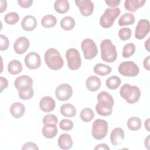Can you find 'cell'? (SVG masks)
Listing matches in <instances>:
<instances>
[{
	"label": "cell",
	"instance_id": "4fadbf2b",
	"mask_svg": "<svg viewBox=\"0 0 150 150\" xmlns=\"http://www.w3.org/2000/svg\"><path fill=\"white\" fill-rule=\"evenodd\" d=\"M75 3L79 9L81 14L88 16L92 14L94 11V4L90 0H76Z\"/></svg>",
	"mask_w": 150,
	"mask_h": 150
},
{
	"label": "cell",
	"instance_id": "9a60e30c",
	"mask_svg": "<svg viewBox=\"0 0 150 150\" xmlns=\"http://www.w3.org/2000/svg\"><path fill=\"white\" fill-rule=\"evenodd\" d=\"M56 106L54 100L50 96L43 97L39 102V107L44 112H49L52 111Z\"/></svg>",
	"mask_w": 150,
	"mask_h": 150
},
{
	"label": "cell",
	"instance_id": "e575fe53",
	"mask_svg": "<svg viewBox=\"0 0 150 150\" xmlns=\"http://www.w3.org/2000/svg\"><path fill=\"white\" fill-rule=\"evenodd\" d=\"M135 52V46L132 43L126 44L122 49V56L124 58H128L134 54Z\"/></svg>",
	"mask_w": 150,
	"mask_h": 150
},
{
	"label": "cell",
	"instance_id": "30bf717a",
	"mask_svg": "<svg viewBox=\"0 0 150 150\" xmlns=\"http://www.w3.org/2000/svg\"><path fill=\"white\" fill-rule=\"evenodd\" d=\"M73 88L71 86L67 83H63L57 86L55 90V96L60 101L68 100L72 96Z\"/></svg>",
	"mask_w": 150,
	"mask_h": 150
},
{
	"label": "cell",
	"instance_id": "8fae6325",
	"mask_svg": "<svg viewBox=\"0 0 150 150\" xmlns=\"http://www.w3.org/2000/svg\"><path fill=\"white\" fill-rule=\"evenodd\" d=\"M150 30L149 21L147 19H142L139 20L135 30V37L136 39H143L148 34Z\"/></svg>",
	"mask_w": 150,
	"mask_h": 150
},
{
	"label": "cell",
	"instance_id": "d4e9b609",
	"mask_svg": "<svg viewBox=\"0 0 150 150\" xmlns=\"http://www.w3.org/2000/svg\"><path fill=\"white\" fill-rule=\"evenodd\" d=\"M22 65L18 60H12L8 64V72L13 75L20 73L22 70Z\"/></svg>",
	"mask_w": 150,
	"mask_h": 150
},
{
	"label": "cell",
	"instance_id": "ffe728a7",
	"mask_svg": "<svg viewBox=\"0 0 150 150\" xmlns=\"http://www.w3.org/2000/svg\"><path fill=\"white\" fill-rule=\"evenodd\" d=\"M145 2V0H125L124 7L127 11L134 12L138 8L143 6Z\"/></svg>",
	"mask_w": 150,
	"mask_h": 150
},
{
	"label": "cell",
	"instance_id": "5bb4252c",
	"mask_svg": "<svg viewBox=\"0 0 150 150\" xmlns=\"http://www.w3.org/2000/svg\"><path fill=\"white\" fill-rule=\"evenodd\" d=\"M29 40L25 36L18 38L13 43V49L19 54H22L26 52L29 47Z\"/></svg>",
	"mask_w": 150,
	"mask_h": 150
},
{
	"label": "cell",
	"instance_id": "8d00e7d4",
	"mask_svg": "<svg viewBox=\"0 0 150 150\" xmlns=\"http://www.w3.org/2000/svg\"><path fill=\"white\" fill-rule=\"evenodd\" d=\"M132 35V31L129 28H121L118 31V36L122 40L129 39Z\"/></svg>",
	"mask_w": 150,
	"mask_h": 150
},
{
	"label": "cell",
	"instance_id": "7bdbcfd3",
	"mask_svg": "<svg viewBox=\"0 0 150 150\" xmlns=\"http://www.w3.org/2000/svg\"><path fill=\"white\" fill-rule=\"evenodd\" d=\"M8 86V82L6 78L4 77H0V91L2 92L4 89L6 88Z\"/></svg>",
	"mask_w": 150,
	"mask_h": 150
},
{
	"label": "cell",
	"instance_id": "d590c367",
	"mask_svg": "<svg viewBox=\"0 0 150 150\" xmlns=\"http://www.w3.org/2000/svg\"><path fill=\"white\" fill-rule=\"evenodd\" d=\"M19 20V15L15 12H11L6 14L4 17L5 22L8 25H15Z\"/></svg>",
	"mask_w": 150,
	"mask_h": 150
},
{
	"label": "cell",
	"instance_id": "e0dca14e",
	"mask_svg": "<svg viewBox=\"0 0 150 150\" xmlns=\"http://www.w3.org/2000/svg\"><path fill=\"white\" fill-rule=\"evenodd\" d=\"M37 26L36 18L32 15H27L25 16L21 22L22 29L26 31H32Z\"/></svg>",
	"mask_w": 150,
	"mask_h": 150
},
{
	"label": "cell",
	"instance_id": "c3c4849f",
	"mask_svg": "<svg viewBox=\"0 0 150 150\" xmlns=\"http://www.w3.org/2000/svg\"><path fill=\"white\" fill-rule=\"evenodd\" d=\"M149 135L147 136V137L145 139V146L146 147L147 149H149Z\"/></svg>",
	"mask_w": 150,
	"mask_h": 150
},
{
	"label": "cell",
	"instance_id": "9c48e42d",
	"mask_svg": "<svg viewBox=\"0 0 150 150\" xmlns=\"http://www.w3.org/2000/svg\"><path fill=\"white\" fill-rule=\"evenodd\" d=\"M118 70L121 75L127 77L137 76L139 72L138 65L132 61L122 62L119 65Z\"/></svg>",
	"mask_w": 150,
	"mask_h": 150
},
{
	"label": "cell",
	"instance_id": "f6af8a7d",
	"mask_svg": "<svg viewBox=\"0 0 150 150\" xmlns=\"http://www.w3.org/2000/svg\"><path fill=\"white\" fill-rule=\"evenodd\" d=\"M149 59H150V56H148L146 57L145 58L143 62L144 67L147 70H149Z\"/></svg>",
	"mask_w": 150,
	"mask_h": 150
},
{
	"label": "cell",
	"instance_id": "bcb514c9",
	"mask_svg": "<svg viewBox=\"0 0 150 150\" xmlns=\"http://www.w3.org/2000/svg\"><path fill=\"white\" fill-rule=\"evenodd\" d=\"M94 149H104V150H109L110 148L107 145L105 144H101L97 145L95 148Z\"/></svg>",
	"mask_w": 150,
	"mask_h": 150
},
{
	"label": "cell",
	"instance_id": "60d3db41",
	"mask_svg": "<svg viewBox=\"0 0 150 150\" xmlns=\"http://www.w3.org/2000/svg\"><path fill=\"white\" fill-rule=\"evenodd\" d=\"M22 150H38L39 147L37 146V145L32 142H26L22 147Z\"/></svg>",
	"mask_w": 150,
	"mask_h": 150
},
{
	"label": "cell",
	"instance_id": "d6a6232c",
	"mask_svg": "<svg viewBox=\"0 0 150 150\" xmlns=\"http://www.w3.org/2000/svg\"><path fill=\"white\" fill-rule=\"evenodd\" d=\"M120 84L121 79L118 76H111L106 80V86L109 89L115 90L120 87Z\"/></svg>",
	"mask_w": 150,
	"mask_h": 150
},
{
	"label": "cell",
	"instance_id": "ee69618b",
	"mask_svg": "<svg viewBox=\"0 0 150 150\" xmlns=\"http://www.w3.org/2000/svg\"><path fill=\"white\" fill-rule=\"evenodd\" d=\"M105 2L107 4V5L110 7L115 8L120 4L121 1L120 0H105Z\"/></svg>",
	"mask_w": 150,
	"mask_h": 150
},
{
	"label": "cell",
	"instance_id": "7402d4cb",
	"mask_svg": "<svg viewBox=\"0 0 150 150\" xmlns=\"http://www.w3.org/2000/svg\"><path fill=\"white\" fill-rule=\"evenodd\" d=\"M33 83V80L30 76L23 75L16 79L14 84L16 88L18 90L19 88L23 87L32 86Z\"/></svg>",
	"mask_w": 150,
	"mask_h": 150
},
{
	"label": "cell",
	"instance_id": "cb8c5ba5",
	"mask_svg": "<svg viewBox=\"0 0 150 150\" xmlns=\"http://www.w3.org/2000/svg\"><path fill=\"white\" fill-rule=\"evenodd\" d=\"M60 113L64 117L72 118L76 114V109L75 107L71 104L66 103L63 104L60 108Z\"/></svg>",
	"mask_w": 150,
	"mask_h": 150
},
{
	"label": "cell",
	"instance_id": "484cf974",
	"mask_svg": "<svg viewBox=\"0 0 150 150\" xmlns=\"http://www.w3.org/2000/svg\"><path fill=\"white\" fill-rule=\"evenodd\" d=\"M18 91L20 98L24 100L30 99L34 94V91L32 86L23 87L19 88Z\"/></svg>",
	"mask_w": 150,
	"mask_h": 150
},
{
	"label": "cell",
	"instance_id": "74e56055",
	"mask_svg": "<svg viewBox=\"0 0 150 150\" xmlns=\"http://www.w3.org/2000/svg\"><path fill=\"white\" fill-rule=\"evenodd\" d=\"M59 127L64 131H70L73 128V122L69 119H63L59 122Z\"/></svg>",
	"mask_w": 150,
	"mask_h": 150
},
{
	"label": "cell",
	"instance_id": "277c9868",
	"mask_svg": "<svg viewBox=\"0 0 150 150\" xmlns=\"http://www.w3.org/2000/svg\"><path fill=\"white\" fill-rule=\"evenodd\" d=\"M120 94L128 103L132 104L139 100L141 96V91L136 86L124 84L120 88Z\"/></svg>",
	"mask_w": 150,
	"mask_h": 150
},
{
	"label": "cell",
	"instance_id": "603a6c76",
	"mask_svg": "<svg viewBox=\"0 0 150 150\" xmlns=\"http://www.w3.org/2000/svg\"><path fill=\"white\" fill-rule=\"evenodd\" d=\"M57 128L54 124H45L42 129L43 136L48 139L53 138L57 134Z\"/></svg>",
	"mask_w": 150,
	"mask_h": 150
},
{
	"label": "cell",
	"instance_id": "6da1fadb",
	"mask_svg": "<svg viewBox=\"0 0 150 150\" xmlns=\"http://www.w3.org/2000/svg\"><path fill=\"white\" fill-rule=\"evenodd\" d=\"M98 103L96 105L97 112L101 116H108L111 114L114 101L113 97L107 92L103 91L97 95Z\"/></svg>",
	"mask_w": 150,
	"mask_h": 150
},
{
	"label": "cell",
	"instance_id": "5b68a950",
	"mask_svg": "<svg viewBox=\"0 0 150 150\" xmlns=\"http://www.w3.org/2000/svg\"><path fill=\"white\" fill-rule=\"evenodd\" d=\"M121 12L119 8H107L100 19V24L103 28H109L114 23Z\"/></svg>",
	"mask_w": 150,
	"mask_h": 150
},
{
	"label": "cell",
	"instance_id": "ab89813d",
	"mask_svg": "<svg viewBox=\"0 0 150 150\" xmlns=\"http://www.w3.org/2000/svg\"><path fill=\"white\" fill-rule=\"evenodd\" d=\"M0 40H1L0 50L1 51L6 50L9 46V41L8 38L4 35H0Z\"/></svg>",
	"mask_w": 150,
	"mask_h": 150
},
{
	"label": "cell",
	"instance_id": "f35d334b",
	"mask_svg": "<svg viewBox=\"0 0 150 150\" xmlns=\"http://www.w3.org/2000/svg\"><path fill=\"white\" fill-rule=\"evenodd\" d=\"M58 122L57 117L51 114H48L44 116L43 118V124H54L56 125Z\"/></svg>",
	"mask_w": 150,
	"mask_h": 150
},
{
	"label": "cell",
	"instance_id": "d6986e66",
	"mask_svg": "<svg viewBox=\"0 0 150 150\" xmlns=\"http://www.w3.org/2000/svg\"><path fill=\"white\" fill-rule=\"evenodd\" d=\"M25 112V105L16 102L13 103L10 107V112L11 115L15 118L22 117Z\"/></svg>",
	"mask_w": 150,
	"mask_h": 150
},
{
	"label": "cell",
	"instance_id": "ba28073f",
	"mask_svg": "<svg viewBox=\"0 0 150 150\" xmlns=\"http://www.w3.org/2000/svg\"><path fill=\"white\" fill-rule=\"evenodd\" d=\"M66 57L67 60V66L70 70H76L81 66V60L80 54L76 49H69L66 51Z\"/></svg>",
	"mask_w": 150,
	"mask_h": 150
},
{
	"label": "cell",
	"instance_id": "7dc6e473",
	"mask_svg": "<svg viewBox=\"0 0 150 150\" xmlns=\"http://www.w3.org/2000/svg\"><path fill=\"white\" fill-rule=\"evenodd\" d=\"M1 2V6H0V12L2 13L4 11H5L7 7V4L6 1L1 0L0 1Z\"/></svg>",
	"mask_w": 150,
	"mask_h": 150
},
{
	"label": "cell",
	"instance_id": "8992f818",
	"mask_svg": "<svg viewBox=\"0 0 150 150\" xmlns=\"http://www.w3.org/2000/svg\"><path fill=\"white\" fill-rule=\"evenodd\" d=\"M108 122L102 119H97L92 125L91 134L96 139H102L104 138L108 132Z\"/></svg>",
	"mask_w": 150,
	"mask_h": 150
},
{
	"label": "cell",
	"instance_id": "52a82bcc",
	"mask_svg": "<svg viewBox=\"0 0 150 150\" xmlns=\"http://www.w3.org/2000/svg\"><path fill=\"white\" fill-rule=\"evenodd\" d=\"M81 47L83 52L84 57L87 60H91L97 54V46L91 39L87 38L84 39L81 43Z\"/></svg>",
	"mask_w": 150,
	"mask_h": 150
},
{
	"label": "cell",
	"instance_id": "f907efd6",
	"mask_svg": "<svg viewBox=\"0 0 150 150\" xmlns=\"http://www.w3.org/2000/svg\"><path fill=\"white\" fill-rule=\"evenodd\" d=\"M149 38H148L145 43V47L148 52H149Z\"/></svg>",
	"mask_w": 150,
	"mask_h": 150
},
{
	"label": "cell",
	"instance_id": "836d02e7",
	"mask_svg": "<svg viewBox=\"0 0 150 150\" xmlns=\"http://www.w3.org/2000/svg\"><path fill=\"white\" fill-rule=\"evenodd\" d=\"M94 112L90 108H85L80 112V118L82 121L86 122L91 121L94 117Z\"/></svg>",
	"mask_w": 150,
	"mask_h": 150
},
{
	"label": "cell",
	"instance_id": "1f68e13d",
	"mask_svg": "<svg viewBox=\"0 0 150 150\" xmlns=\"http://www.w3.org/2000/svg\"><path fill=\"white\" fill-rule=\"evenodd\" d=\"M142 123L139 118L132 117L129 118L127 121V127L131 131H137L141 128Z\"/></svg>",
	"mask_w": 150,
	"mask_h": 150
},
{
	"label": "cell",
	"instance_id": "3957f363",
	"mask_svg": "<svg viewBox=\"0 0 150 150\" xmlns=\"http://www.w3.org/2000/svg\"><path fill=\"white\" fill-rule=\"evenodd\" d=\"M101 57L103 61L107 63L114 62L117 57V52L114 45L108 39L101 41L100 44Z\"/></svg>",
	"mask_w": 150,
	"mask_h": 150
},
{
	"label": "cell",
	"instance_id": "7c38bea8",
	"mask_svg": "<svg viewBox=\"0 0 150 150\" xmlns=\"http://www.w3.org/2000/svg\"><path fill=\"white\" fill-rule=\"evenodd\" d=\"M25 65L30 69H36L41 65V59L40 55L34 52H32L26 54L24 59Z\"/></svg>",
	"mask_w": 150,
	"mask_h": 150
},
{
	"label": "cell",
	"instance_id": "44dd1931",
	"mask_svg": "<svg viewBox=\"0 0 150 150\" xmlns=\"http://www.w3.org/2000/svg\"><path fill=\"white\" fill-rule=\"evenodd\" d=\"M101 80L97 76H91L88 77L86 82V87L90 91H97L101 86Z\"/></svg>",
	"mask_w": 150,
	"mask_h": 150
},
{
	"label": "cell",
	"instance_id": "ac0fdd59",
	"mask_svg": "<svg viewBox=\"0 0 150 150\" xmlns=\"http://www.w3.org/2000/svg\"><path fill=\"white\" fill-rule=\"evenodd\" d=\"M58 145L62 149H70L73 145V140L71 136L66 133L61 134L58 138Z\"/></svg>",
	"mask_w": 150,
	"mask_h": 150
},
{
	"label": "cell",
	"instance_id": "7a4b0ae2",
	"mask_svg": "<svg viewBox=\"0 0 150 150\" xmlns=\"http://www.w3.org/2000/svg\"><path fill=\"white\" fill-rule=\"evenodd\" d=\"M46 64L52 70L60 69L64 64V61L59 51L54 48L48 49L45 53Z\"/></svg>",
	"mask_w": 150,
	"mask_h": 150
},
{
	"label": "cell",
	"instance_id": "f546056e",
	"mask_svg": "<svg viewBox=\"0 0 150 150\" xmlns=\"http://www.w3.org/2000/svg\"><path fill=\"white\" fill-rule=\"evenodd\" d=\"M74 26L75 21L71 16H64L60 21V26L64 30H70L74 28Z\"/></svg>",
	"mask_w": 150,
	"mask_h": 150
},
{
	"label": "cell",
	"instance_id": "83f0119b",
	"mask_svg": "<svg viewBox=\"0 0 150 150\" xmlns=\"http://www.w3.org/2000/svg\"><path fill=\"white\" fill-rule=\"evenodd\" d=\"M94 73L100 76H106L111 72V68L103 63L96 64L93 69Z\"/></svg>",
	"mask_w": 150,
	"mask_h": 150
},
{
	"label": "cell",
	"instance_id": "4dcf8cb0",
	"mask_svg": "<svg viewBox=\"0 0 150 150\" xmlns=\"http://www.w3.org/2000/svg\"><path fill=\"white\" fill-rule=\"evenodd\" d=\"M57 23L56 18L52 15H47L44 16L41 19V25L46 28L54 27Z\"/></svg>",
	"mask_w": 150,
	"mask_h": 150
},
{
	"label": "cell",
	"instance_id": "f1b7e54d",
	"mask_svg": "<svg viewBox=\"0 0 150 150\" xmlns=\"http://www.w3.org/2000/svg\"><path fill=\"white\" fill-rule=\"evenodd\" d=\"M135 22V17L131 13H125L120 16L118 20V25L120 26L132 25Z\"/></svg>",
	"mask_w": 150,
	"mask_h": 150
},
{
	"label": "cell",
	"instance_id": "b9f144b4",
	"mask_svg": "<svg viewBox=\"0 0 150 150\" xmlns=\"http://www.w3.org/2000/svg\"><path fill=\"white\" fill-rule=\"evenodd\" d=\"M18 3L23 8H28L31 6L33 1L32 0H18Z\"/></svg>",
	"mask_w": 150,
	"mask_h": 150
},
{
	"label": "cell",
	"instance_id": "681fc988",
	"mask_svg": "<svg viewBox=\"0 0 150 150\" xmlns=\"http://www.w3.org/2000/svg\"><path fill=\"white\" fill-rule=\"evenodd\" d=\"M145 128L147 129V131H149V118H148L145 121Z\"/></svg>",
	"mask_w": 150,
	"mask_h": 150
},
{
	"label": "cell",
	"instance_id": "4316f807",
	"mask_svg": "<svg viewBox=\"0 0 150 150\" xmlns=\"http://www.w3.org/2000/svg\"><path fill=\"white\" fill-rule=\"evenodd\" d=\"M69 2L67 0H57L54 2V8L59 13H66L69 9Z\"/></svg>",
	"mask_w": 150,
	"mask_h": 150
},
{
	"label": "cell",
	"instance_id": "2e32d148",
	"mask_svg": "<svg viewBox=\"0 0 150 150\" xmlns=\"http://www.w3.org/2000/svg\"><path fill=\"white\" fill-rule=\"evenodd\" d=\"M124 139V132L121 128H114L110 134V141L113 145L117 146L121 144Z\"/></svg>",
	"mask_w": 150,
	"mask_h": 150
}]
</instances>
